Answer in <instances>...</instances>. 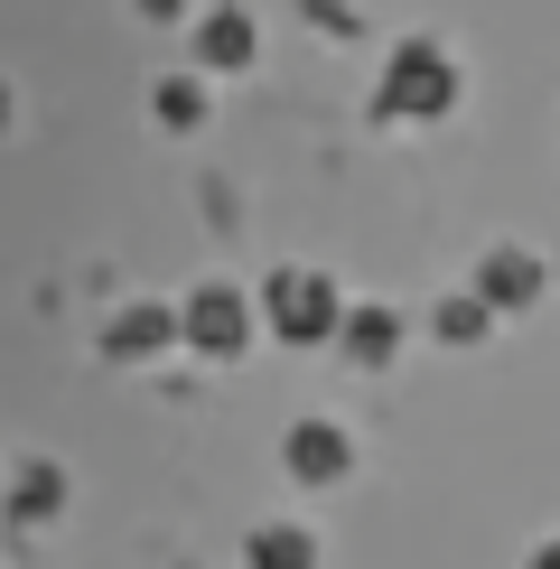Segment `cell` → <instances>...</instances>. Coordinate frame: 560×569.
Instances as JSON below:
<instances>
[{
	"instance_id": "6da1fadb",
	"label": "cell",
	"mask_w": 560,
	"mask_h": 569,
	"mask_svg": "<svg viewBox=\"0 0 560 569\" xmlns=\"http://www.w3.org/2000/svg\"><path fill=\"white\" fill-rule=\"evenodd\" d=\"M449 93H458L449 57H439V47H402L392 76H383V112L392 122H430V112H449Z\"/></svg>"
},
{
	"instance_id": "7a4b0ae2",
	"label": "cell",
	"mask_w": 560,
	"mask_h": 569,
	"mask_svg": "<svg viewBox=\"0 0 560 569\" xmlns=\"http://www.w3.org/2000/svg\"><path fill=\"white\" fill-rule=\"evenodd\" d=\"M262 318L280 327V337H299V346H309V337H337V327H346V308H337V290H327L318 271H290V280H280V290L262 299Z\"/></svg>"
},
{
	"instance_id": "3957f363",
	"label": "cell",
	"mask_w": 560,
	"mask_h": 569,
	"mask_svg": "<svg viewBox=\"0 0 560 569\" xmlns=\"http://www.w3.org/2000/svg\"><path fill=\"white\" fill-rule=\"evenodd\" d=\"M178 327H187L206 355H233V346H243V327H252V308L233 299V290H197V299L178 308Z\"/></svg>"
},
{
	"instance_id": "277c9868",
	"label": "cell",
	"mask_w": 560,
	"mask_h": 569,
	"mask_svg": "<svg viewBox=\"0 0 560 569\" xmlns=\"http://www.w3.org/2000/svg\"><path fill=\"white\" fill-rule=\"evenodd\" d=\"M290 477H299V486L346 477V430H337V420H309V430H290Z\"/></svg>"
},
{
	"instance_id": "5b68a950",
	"label": "cell",
	"mask_w": 560,
	"mask_h": 569,
	"mask_svg": "<svg viewBox=\"0 0 560 569\" xmlns=\"http://www.w3.org/2000/svg\"><path fill=\"white\" fill-rule=\"evenodd\" d=\"M477 290L496 299V308H523L532 290H542V271H532V252H496V262L477 271Z\"/></svg>"
},
{
	"instance_id": "8992f818",
	"label": "cell",
	"mask_w": 560,
	"mask_h": 569,
	"mask_svg": "<svg viewBox=\"0 0 560 569\" xmlns=\"http://www.w3.org/2000/svg\"><path fill=\"white\" fill-rule=\"evenodd\" d=\"M169 308H122V318H112V355H131V365H140V355H159V337H169Z\"/></svg>"
},
{
	"instance_id": "52a82bcc",
	"label": "cell",
	"mask_w": 560,
	"mask_h": 569,
	"mask_svg": "<svg viewBox=\"0 0 560 569\" xmlns=\"http://www.w3.org/2000/svg\"><path fill=\"white\" fill-rule=\"evenodd\" d=\"M197 57L206 66H243L252 57V19L243 10H216V19H206V38H197Z\"/></svg>"
},
{
	"instance_id": "ba28073f",
	"label": "cell",
	"mask_w": 560,
	"mask_h": 569,
	"mask_svg": "<svg viewBox=\"0 0 560 569\" xmlns=\"http://www.w3.org/2000/svg\"><path fill=\"white\" fill-rule=\"evenodd\" d=\"M346 355H364V365H383V355H392V318H383V308L346 318Z\"/></svg>"
},
{
	"instance_id": "9c48e42d",
	"label": "cell",
	"mask_w": 560,
	"mask_h": 569,
	"mask_svg": "<svg viewBox=\"0 0 560 569\" xmlns=\"http://www.w3.org/2000/svg\"><path fill=\"white\" fill-rule=\"evenodd\" d=\"M197 112H206V93H197V84H159V122H169V131H187Z\"/></svg>"
},
{
	"instance_id": "30bf717a",
	"label": "cell",
	"mask_w": 560,
	"mask_h": 569,
	"mask_svg": "<svg viewBox=\"0 0 560 569\" xmlns=\"http://www.w3.org/2000/svg\"><path fill=\"white\" fill-rule=\"evenodd\" d=\"M19 513H57V467H29L19 477Z\"/></svg>"
},
{
	"instance_id": "8fae6325",
	"label": "cell",
	"mask_w": 560,
	"mask_h": 569,
	"mask_svg": "<svg viewBox=\"0 0 560 569\" xmlns=\"http://www.w3.org/2000/svg\"><path fill=\"white\" fill-rule=\"evenodd\" d=\"M252 551H262V560H309V541H299V532H262Z\"/></svg>"
},
{
	"instance_id": "7c38bea8",
	"label": "cell",
	"mask_w": 560,
	"mask_h": 569,
	"mask_svg": "<svg viewBox=\"0 0 560 569\" xmlns=\"http://www.w3.org/2000/svg\"><path fill=\"white\" fill-rule=\"evenodd\" d=\"M140 10H150V19H178V0H140Z\"/></svg>"
}]
</instances>
